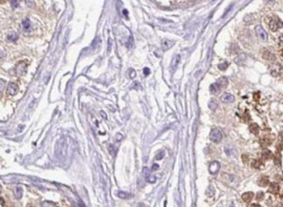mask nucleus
I'll return each mask as SVG.
<instances>
[{
	"label": "nucleus",
	"instance_id": "f257e3e1",
	"mask_svg": "<svg viewBox=\"0 0 283 207\" xmlns=\"http://www.w3.org/2000/svg\"><path fill=\"white\" fill-rule=\"evenodd\" d=\"M269 27L273 32H276L283 27V22L278 17H272L269 20Z\"/></svg>",
	"mask_w": 283,
	"mask_h": 207
},
{
	"label": "nucleus",
	"instance_id": "f03ea898",
	"mask_svg": "<svg viewBox=\"0 0 283 207\" xmlns=\"http://www.w3.org/2000/svg\"><path fill=\"white\" fill-rule=\"evenodd\" d=\"M222 137H223L222 132L219 128H214L211 132V133H210V140L215 143H219L222 140Z\"/></svg>",
	"mask_w": 283,
	"mask_h": 207
},
{
	"label": "nucleus",
	"instance_id": "7ed1b4c3",
	"mask_svg": "<svg viewBox=\"0 0 283 207\" xmlns=\"http://www.w3.org/2000/svg\"><path fill=\"white\" fill-rule=\"evenodd\" d=\"M255 31H256V34L257 36H258L259 39H261L262 41H266L267 38H269V35H267L266 31L264 30L263 27H261V25H257L255 27Z\"/></svg>",
	"mask_w": 283,
	"mask_h": 207
},
{
	"label": "nucleus",
	"instance_id": "20e7f679",
	"mask_svg": "<svg viewBox=\"0 0 283 207\" xmlns=\"http://www.w3.org/2000/svg\"><path fill=\"white\" fill-rule=\"evenodd\" d=\"M269 72L273 76L278 77L282 73V66L280 65V63H272L269 65Z\"/></svg>",
	"mask_w": 283,
	"mask_h": 207
},
{
	"label": "nucleus",
	"instance_id": "39448f33",
	"mask_svg": "<svg viewBox=\"0 0 283 207\" xmlns=\"http://www.w3.org/2000/svg\"><path fill=\"white\" fill-rule=\"evenodd\" d=\"M26 70H27V64L25 61L18 62V64L16 65V67H15V70H16V73L19 76L24 75L25 73H26Z\"/></svg>",
	"mask_w": 283,
	"mask_h": 207
},
{
	"label": "nucleus",
	"instance_id": "423d86ee",
	"mask_svg": "<svg viewBox=\"0 0 283 207\" xmlns=\"http://www.w3.org/2000/svg\"><path fill=\"white\" fill-rule=\"evenodd\" d=\"M18 90H19V88H18V85L16 84V83H15V82H11L9 85H7L6 91H7V94H9V95L14 96V95H16V94H17Z\"/></svg>",
	"mask_w": 283,
	"mask_h": 207
},
{
	"label": "nucleus",
	"instance_id": "0eeeda50",
	"mask_svg": "<svg viewBox=\"0 0 283 207\" xmlns=\"http://www.w3.org/2000/svg\"><path fill=\"white\" fill-rule=\"evenodd\" d=\"M219 169H220V164H219V162H217V161L212 162V163L210 164V166H209V170H210V172H211L212 175L217 174V172L219 171Z\"/></svg>",
	"mask_w": 283,
	"mask_h": 207
},
{
	"label": "nucleus",
	"instance_id": "6e6552de",
	"mask_svg": "<svg viewBox=\"0 0 283 207\" xmlns=\"http://www.w3.org/2000/svg\"><path fill=\"white\" fill-rule=\"evenodd\" d=\"M221 101L223 103H231V102L234 101V96H233L232 94L225 93L221 96Z\"/></svg>",
	"mask_w": 283,
	"mask_h": 207
},
{
	"label": "nucleus",
	"instance_id": "1a4fd4ad",
	"mask_svg": "<svg viewBox=\"0 0 283 207\" xmlns=\"http://www.w3.org/2000/svg\"><path fill=\"white\" fill-rule=\"evenodd\" d=\"M262 56H263L264 59L269 60V61H274V60H276V56L273 53H271L269 51H263L262 52Z\"/></svg>",
	"mask_w": 283,
	"mask_h": 207
},
{
	"label": "nucleus",
	"instance_id": "9d476101",
	"mask_svg": "<svg viewBox=\"0 0 283 207\" xmlns=\"http://www.w3.org/2000/svg\"><path fill=\"white\" fill-rule=\"evenodd\" d=\"M174 44V41H171V40H168V39H164L162 41V48L163 49H169L171 48V46Z\"/></svg>",
	"mask_w": 283,
	"mask_h": 207
},
{
	"label": "nucleus",
	"instance_id": "9b49d317",
	"mask_svg": "<svg viewBox=\"0 0 283 207\" xmlns=\"http://www.w3.org/2000/svg\"><path fill=\"white\" fill-rule=\"evenodd\" d=\"M221 91V87H220L219 85H218V83H213V84L210 86V91H211L212 94H214V95H217L219 91Z\"/></svg>",
	"mask_w": 283,
	"mask_h": 207
},
{
	"label": "nucleus",
	"instance_id": "f8f14e48",
	"mask_svg": "<svg viewBox=\"0 0 283 207\" xmlns=\"http://www.w3.org/2000/svg\"><path fill=\"white\" fill-rule=\"evenodd\" d=\"M217 83H218V85H219L220 87H221V90H222V88L227 87L228 83H229V82H228V79L225 77H221V78H219V79H218Z\"/></svg>",
	"mask_w": 283,
	"mask_h": 207
},
{
	"label": "nucleus",
	"instance_id": "ddd939ff",
	"mask_svg": "<svg viewBox=\"0 0 283 207\" xmlns=\"http://www.w3.org/2000/svg\"><path fill=\"white\" fill-rule=\"evenodd\" d=\"M253 196H254V193L251 192V191H248V192H245L242 195V199L245 202H251L252 199H253Z\"/></svg>",
	"mask_w": 283,
	"mask_h": 207
},
{
	"label": "nucleus",
	"instance_id": "4468645a",
	"mask_svg": "<svg viewBox=\"0 0 283 207\" xmlns=\"http://www.w3.org/2000/svg\"><path fill=\"white\" fill-rule=\"evenodd\" d=\"M279 184L278 183H276V182H273V183H271V186H269V191L271 192H273V193H277L278 191H279Z\"/></svg>",
	"mask_w": 283,
	"mask_h": 207
},
{
	"label": "nucleus",
	"instance_id": "2eb2a0df",
	"mask_svg": "<svg viewBox=\"0 0 283 207\" xmlns=\"http://www.w3.org/2000/svg\"><path fill=\"white\" fill-rule=\"evenodd\" d=\"M218 106V102L216 99H212L211 101L209 102V107L212 109V111H214V109H216Z\"/></svg>",
	"mask_w": 283,
	"mask_h": 207
},
{
	"label": "nucleus",
	"instance_id": "dca6fc26",
	"mask_svg": "<svg viewBox=\"0 0 283 207\" xmlns=\"http://www.w3.org/2000/svg\"><path fill=\"white\" fill-rule=\"evenodd\" d=\"M22 27H23V30L24 31H28L30 27V19H24L22 21Z\"/></svg>",
	"mask_w": 283,
	"mask_h": 207
},
{
	"label": "nucleus",
	"instance_id": "f3484780",
	"mask_svg": "<svg viewBox=\"0 0 283 207\" xmlns=\"http://www.w3.org/2000/svg\"><path fill=\"white\" fill-rule=\"evenodd\" d=\"M250 130L253 133H255V135H257V133H259V127H258V125L257 124H255V123H252V124L250 125Z\"/></svg>",
	"mask_w": 283,
	"mask_h": 207
},
{
	"label": "nucleus",
	"instance_id": "a211bd4d",
	"mask_svg": "<svg viewBox=\"0 0 283 207\" xmlns=\"http://www.w3.org/2000/svg\"><path fill=\"white\" fill-rule=\"evenodd\" d=\"M22 193H23V190L21 187H17L16 189H15V196H16V199H21Z\"/></svg>",
	"mask_w": 283,
	"mask_h": 207
},
{
	"label": "nucleus",
	"instance_id": "6ab92c4d",
	"mask_svg": "<svg viewBox=\"0 0 283 207\" xmlns=\"http://www.w3.org/2000/svg\"><path fill=\"white\" fill-rule=\"evenodd\" d=\"M254 16L252 14H250V15H246V16L245 17V23H253L254 22Z\"/></svg>",
	"mask_w": 283,
	"mask_h": 207
},
{
	"label": "nucleus",
	"instance_id": "aec40b11",
	"mask_svg": "<svg viewBox=\"0 0 283 207\" xmlns=\"http://www.w3.org/2000/svg\"><path fill=\"white\" fill-rule=\"evenodd\" d=\"M269 184V179L266 177H262L260 180H259V185L260 186H266Z\"/></svg>",
	"mask_w": 283,
	"mask_h": 207
},
{
	"label": "nucleus",
	"instance_id": "412c9836",
	"mask_svg": "<svg viewBox=\"0 0 283 207\" xmlns=\"http://www.w3.org/2000/svg\"><path fill=\"white\" fill-rule=\"evenodd\" d=\"M7 39H9L10 41H14V40H16V39H17V34H15V33L10 34V35L7 36Z\"/></svg>",
	"mask_w": 283,
	"mask_h": 207
},
{
	"label": "nucleus",
	"instance_id": "4be33fe9",
	"mask_svg": "<svg viewBox=\"0 0 283 207\" xmlns=\"http://www.w3.org/2000/svg\"><path fill=\"white\" fill-rule=\"evenodd\" d=\"M164 156H165V151L162 150V151H160L158 154H156V157H155V159H156V160H160V159L164 158Z\"/></svg>",
	"mask_w": 283,
	"mask_h": 207
},
{
	"label": "nucleus",
	"instance_id": "5701e85b",
	"mask_svg": "<svg viewBox=\"0 0 283 207\" xmlns=\"http://www.w3.org/2000/svg\"><path fill=\"white\" fill-rule=\"evenodd\" d=\"M228 65L229 64H228L227 62H224V63H220L219 65H218V69H219L220 70H224L228 67Z\"/></svg>",
	"mask_w": 283,
	"mask_h": 207
},
{
	"label": "nucleus",
	"instance_id": "b1692460",
	"mask_svg": "<svg viewBox=\"0 0 283 207\" xmlns=\"http://www.w3.org/2000/svg\"><path fill=\"white\" fill-rule=\"evenodd\" d=\"M20 3V0H11V4L13 7H17Z\"/></svg>",
	"mask_w": 283,
	"mask_h": 207
},
{
	"label": "nucleus",
	"instance_id": "393cba45",
	"mask_svg": "<svg viewBox=\"0 0 283 207\" xmlns=\"http://www.w3.org/2000/svg\"><path fill=\"white\" fill-rule=\"evenodd\" d=\"M118 196H120V198H122V199H125V198H127L129 195L128 193H126V192H123V191H119L118 192Z\"/></svg>",
	"mask_w": 283,
	"mask_h": 207
},
{
	"label": "nucleus",
	"instance_id": "a878e982",
	"mask_svg": "<svg viewBox=\"0 0 283 207\" xmlns=\"http://www.w3.org/2000/svg\"><path fill=\"white\" fill-rule=\"evenodd\" d=\"M135 76H136V74H135V70H129V77L131 78H135Z\"/></svg>",
	"mask_w": 283,
	"mask_h": 207
},
{
	"label": "nucleus",
	"instance_id": "bb28decb",
	"mask_svg": "<svg viewBox=\"0 0 283 207\" xmlns=\"http://www.w3.org/2000/svg\"><path fill=\"white\" fill-rule=\"evenodd\" d=\"M132 87H133V88H135V87H139V90H142V86H141V85H139V83H137V82H135V83H134V85H133V86H132Z\"/></svg>",
	"mask_w": 283,
	"mask_h": 207
},
{
	"label": "nucleus",
	"instance_id": "cd10ccee",
	"mask_svg": "<svg viewBox=\"0 0 283 207\" xmlns=\"http://www.w3.org/2000/svg\"><path fill=\"white\" fill-rule=\"evenodd\" d=\"M144 74L146 75V76H147V75H149V74H150V70H149V69H147V67H146V69H144Z\"/></svg>",
	"mask_w": 283,
	"mask_h": 207
},
{
	"label": "nucleus",
	"instance_id": "c85d7f7f",
	"mask_svg": "<svg viewBox=\"0 0 283 207\" xmlns=\"http://www.w3.org/2000/svg\"><path fill=\"white\" fill-rule=\"evenodd\" d=\"M157 169H158V164H153L152 170H157Z\"/></svg>",
	"mask_w": 283,
	"mask_h": 207
},
{
	"label": "nucleus",
	"instance_id": "c756f323",
	"mask_svg": "<svg viewBox=\"0 0 283 207\" xmlns=\"http://www.w3.org/2000/svg\"><path fill=\"white\" fill-rule=\"evenodd\" d=\"M265 2H267V3H272V2H274L275 0H264Z\"/></svg>",
	"mask_w": 283,
	"mask_h": 207
}]
</instances>
